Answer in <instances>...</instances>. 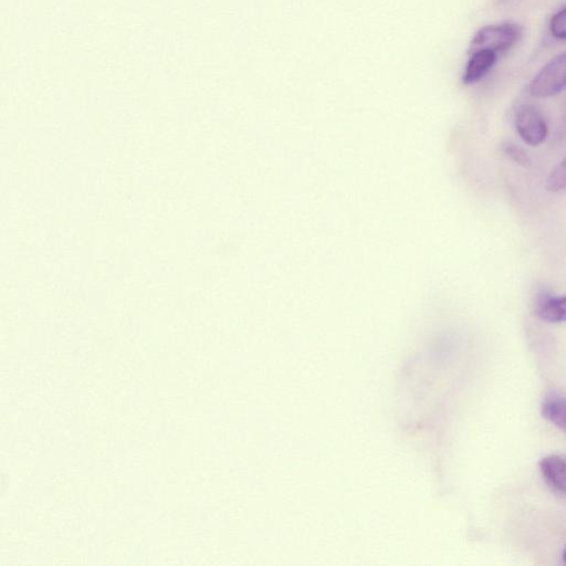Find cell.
Instances as JSON below:
<instances>
[{
    "instance_id": "6da1fadb",
    "label": "cell",
    "mask_w": 566,
    "mask_h": 566,
    "mask_svg": "<svg viewBox=\"0 0 566 566\" xmlns=\"http://www.w3.org/2000/svg\"><path fill=\"white\" fill-rule=\"evenodd\" d=\"M521 36V28L514 23H501L485 25L481 28L473 36L469 54L489 50L495 53L506 51L515 44Z\"/></svg>"
},
{
    "instance_id": "7a4b0ae2",
    "label": "cell",
    "mask_w": 566,
    "mask_h": 566,
    "mask_svg": "<svg viewBox=\"0 0 566 566\" xmlns=\"http://www.w3.org/2000/svg\"><path fill=\"white\" fill-rule=\"evenodd\" d=\"M566 86V52L547 62L534 76L530 92L536 97H548Z\"/></svg>"
},
{
    "instance_id": "3957f363",
    "label": "cell",
    "mask_w": 566,
    "mask_h": 566,
    "mask_svg": "<svg viewBox=\"0 0 566 566\" xmlns=\"http://www.w3.org/2000/svg\"><path fill=\"white\" fill-rule=\"evenodd\" d=\"M514 125L520 137L530 146L542 144L548 134L547 124L542 113L530 104H523L517 107Z\"/></svg>"
},
{
    "instance_id": "277c9868",
    "label": "cell",
    "mask_w": 566,
    "mask_h": 566,
    "mask_svg": "<svg viewBox=\"0 0 566 566\" xmlns=\"http://www.w3.org/2000/svg\"><path fill=\"white\" fill-rule=\"evenodd\" d=\"M538 465L546 483L557 493L566 495V457L548 454L541 459Z\"/></svg>"
},
{
    "instance_id": "5b68a950",
    "label": "cell",
    "mask_w": 566,
    "mask_h": 566,
    "mask_svg": "<svg viewBox=\"0 0 566 566\" xmlns=\"http://www.w3.org/2000/svg\"><path fill=\"white\" fill-rule=\"evenodd\" d=\"M536 315L547 323H562L566 321V295L544 294L535 304Z\"/></svg>"
},
{
    "instance_id": "8992f818",
    "label": "cell",
    "mask_w": 566,
    "mask_h": 566,
    "mask_svg": "<svg viewBox=\"0 0 566 566\" xmlns=\"http://www.w3.org/2000/svg\"><path fill=\"white\" fill-rule=\"evenodd\" d=\"M496 54L493 51L480 50L470 54L467 63L462 82L472 84L481 80L495 64Z\"/></svg>"
},
{
    "instance_id": "52a82bcc",
    "label": "cell",
    "mask_w": 566,
    "mask_h": 566,
    "mask_svg": "<svg viewBox=\"0 0 566 566\" xmlns=\"http://www.w3.org/2000/svg\"><path fill=\"white\" fill-rule=\"evenodd\" d=\"M543 417L566 433V399L547 398L541 407Z\"/></svg>"
},
{
    "instance_id": "ba28073f",
    "label": "cell",
    "mask_w": 566,
    "mask_h": 566,
    "mask_svg": "<svg viewBox=\"0 0 566 566\" xmlns=\"http://www.w3.org/2000/svg\"><path fill=\"white\" fill-rule=\"evenodd\" d=\"M545 187L552 192L566 189V156L551 171Z\"/></svg>"
},
{
    "instance_id": "9c48e42d",
    "label": "cell",
    "mask_w": 566,
    "mask_h": 566,
    "mask_svg": "<svg viewBox=\"0 0 566 566\" xmlns=\"http://www.w3.org/2000/svg\"><path fill=\"white\" fill-rule=\"evenodd\" d=\"M549 30L553 36L566 39V8L555 13L549 21Z\"/></svg>"
},
{
    "instance_id": "30bf717a",
    "label": "cell",
    "mask_w": 566,
    "mask_h": 566,
    "mask_svg": "<svg viewBox=\"0 0 566 566\" xmlns=\"http://www.w3.org/2000/svg\"><path fill=\"white\" fill-rule=\"evenodd\" d=\"M504 151L512 160L516 161L520 165H528L530 164V158L526 155V153L523 149H521L520 147H517L516 145H512V144L506 145L504 147Z\"/></svg>"
},
{
    "instance_id": "8fae6325",
    "label": "cell",
    "mask_w": 566,
    "mask_h": 566,
    "mask_svg": "<svg viewBox=\"0 0 566 566\" xmlns=\"http://www.w3.org/2000/svg\"><path fill=\"white\" fill-rule=\"evenodd\" d=\"M563 559H564V562L566 563V548H565V549H564V552H563Z\"/></svg>"
}]
</instances>
